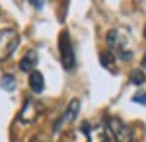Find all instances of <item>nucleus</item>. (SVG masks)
<instances>
[{
  "mask_svg": "<svg viewBox=\"0 0 146 142\" xmlns=\"http://www.w3.org/2000/svg\"><path fill=\"white\" fill-rule=\"evenodd\" d=\"M107 47L113 56L117 55L121 60H131L133 58V47H131V37L123 29H111L107 33Z\"/></svg>",
  "mask_w": 146,
  "mask_h": 142,
  "instance_id": "nucleus-1",
  "label": "nucleus"
},
{
  "mask_svg": "<svg viewBox=\"0 0 146 142\" xmlns=\"http://www.w3.org/2000/svg\"><path fill=\"white\" fill-rule=\"evenodd\" d=\"M105 127L115 142H133V129L119 117H109L105 121Z\"/></svg>",
  "mask_w": 146,
  "mask_h": 142,
  "instance_id": "nucleus-2",
  "label": "nucleus"
},
{
  "mask_svg": "<svg viewBox=\"0 0 146 142\" xmlns=\"http://www.w3.org/2000/svg\"><path fill=\"white\" fill-rule=\"evenodd\" d=\"M58 53H60V62L66 70H72L76 66V55H74V47H72L68 31H62L58 37Z\"/></svg>",
  "mask_w": 146,
  "mask_h": 142,
  "instance_id": "nucleus-3",
  "label": "nucleus"
},
{
  "mask_svg": "<svg viewBox=\"0 0 146 142\" xmlns=\"http://www.w3.org/2000/svg\"><path fill=\"white\" fill-rule=\"evenodd\" d=\"M18 43H20V33L16 29H2L0 31V60L10 58Z\"/></svg>",
  "mask_w": 146,
  "mask_h": 142,
  "instance_id": "nucleus-4",
  "label": "nucleus"
},
{
  "mask_svg": "<svg viewBox=\"0 0 146 142\" xmlns=\"http://www.w3.org/2000/svg\"><path fill=\"white\" fill-rule=\"evenodd\" d=\"M82 131L86 134V138L88 142H109L111 140V134L107 131V127H105V123H86V125H82Z\"/></svg>",
  "mask_w": 146,
  "mask_h": 142,
  "instance_id": "nucleus-5",
  "label": "nucleus"
},
{
  "mask_svg": "<svg viewBox=\"0 0 146 142\" xmlns=\"http://www.w3.org/2000/svg\"><path fill=\"white\" fill-rule=\"evenodd\" d=\"M78 113H80V101H78V99H72V101L68 103L66 111L62 113V117H60V119H58V123L55 125V132H58L60 129H64L66 125H70L72 121L78 117Z\"/></svg>",
  "mask_w": 146,
  "mask_h": 142,
  "instance_id": "nucleus-6",
  "label": "nucleus"
},
{
  "mask_svg": "<svg viewBox=\"0 0 146 142\" xmlns=\"http://www.w3.org/2000/svg\"><path fill=\"white\" fill-rule=\"evenodd\" d=\"M39 111H41L39 103L27 99L25 105H23V109H22V113H20V121H22V123H33V121L37 119V115H39Z\"/></svg>",
  "mask_w": 146,
  "mask_h": 142,
  "instance_id": "nucleus-7",
  "label": "nucleus"
},
{
  "mask_svg": "<svg viewBox=\"0 0 146 142\" xmlns=\"http://www.w3.org/2000/svg\"><path fill=\"white\" fill-rule=\"evenodd\" d=\"M37 62H39L37 53H35V51H27V53H25V56L20 60V68H22L23 72H33L35 66H37Z\"/></svg>",
  "mask_w": 146,
  "mask_h": 142,
  "instance_id": "nucleus-8",
  "label": "nucleus"
},
{
  "mask_svg": "<svg viewBox=\"0 0 146 142\" xmlns=\"http://www.w3.org/2000/svg\"><path fill=\"white\" fill-rule=\"evenodd\" d=\"M29 88H31V92L35 94H41L43 92V88H45V80H43V74L39 72V70H33V72H29Z\"/></svg>",
  "mask_w": 146,
  "mask_h": 142,
  "instance_id": "nucleus-9",
  "label": "nucleus"
},
{
  "mask_svg": "<svg viewBox=\"0 0 146 142\" xmlns=\"http://www.w3.org/2000/svg\"><path fill=\"white\" fill-rule=\"evenodd\" d=\"M100 58H101V64L105 66L107 70H111V72H115V70H117V68H115V56H113L111 53L101 51V53H100Z\"/></svg>",
  "mask_w": 146,
  "mask_h": 142,
  "instance_id": "nucleus-10",
  "label": "nucleus"
},
{
  "mask_svg": "<svg viewBox=\"0 0 146 142\" xmlns=\"http://www.w3.org/2000/svg\"><path fill=\"white\" fill-rule=\"evenodd\" d=\"M0 86L4 88L6 92H12V90H16V78L12 76V74H4V76L0 78Z\"/></svg>",
  "mask_w": 146,
  "mask_h": 142,
  "instance_id": "nucleus-11",
  "label": "nucleus"
},
{
  "mask_svg": "<svg viewBox=\"0 0 146 142\" xmlns=\"http://www.w3.org/2000/svg\"><path fill=\"white\" fill-rule=\"evenodd\" d=\"M131 82H133L135 86H142V84L146 82L144 72H140V70H133V72H131Z\"/></svg>",
  "mask_w": 146,
  "mask_h": 142,
  "instance_id": "nucleus-12",
  "label": "nucleus"
},
{
  "mask_svg": "<svg viewBox=\"0 0 146 142\" xmlns=\"http://www.w3.org/2000/svg\"><path fill=\"white\" fill-rule=\"evenodd\" d=\"M133 101L140 103V105H146V92H136L135 96H133Z\"/></svg>",
  "mask_w": 146,
  "mask_h": 142,
  "instance_id": "nucleus-13",
  "label": "nucleus"
},
{
  "mask_svg": "<svg viewBox=\"0 0 146 142\" xmlns=\"http://www.w3.org/2000/svg\"><path fill=\"white\" fill-rule=\"evenodd\" d=\"M31 142H47V140L43 138V136H41V134H37V136H35V138H33Z\"/></svg>",
  "mask_w": 146,
  "mask_h": 142,
  "instance_id": "nucleus-14",
  "label": "nucleus"
},
{
  "mask_svg": "<svg viewBox=\"0 0 146 142\" xmlns=\"http://www.w3.org/2000/svg\"><path fill=\"white\" fill-rule=\"evenodd\" d=\"M142 66L146 68V53H144V58H142Z\"/></svg>",
  "mask_w": 146,
  "mask_h": 142,
  "instance_id": "nucleus-15",
  "label": "nucleus"
},
{
  "mask_svg": "<svg viewBox=\"0 0 146 142\" xmlns=\"http://www.w3.org/2000/svg\"><path fill=\"white\" fill-rule=\"evenodd\" d=\"M144 39H146V27H144Z\"/></svg>",
  "mask_w": 146,
  "mask_h": 142,
  "instance_id": "nucleus-16",
  "label": "nucleus"
}]
</instances>
